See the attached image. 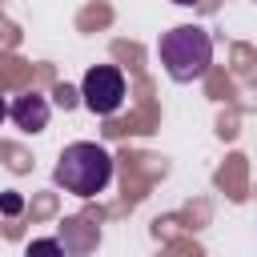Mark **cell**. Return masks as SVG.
<instances>
[{
	"instance_id": "obj_1",
	"label": "cell",
	"mask_w": 257,
	"mask_h": 257,
	"mask_svg": "<svg viewBox=\"0 0 257 257\" xmlns=\"http://www.w3.org/2000/svg\"><path fill=\"white\" fill-rule=\"evenodd\" d=\"M157 56L165 64V72L177 84H193L209 72L213 64V36L201 24H177L169 32H161L157 40Z\"/></svg>"
},
{
	"instance_id": "obj_2",
	"label": "cell",
	"mask_w": 257,
	"mask_h": 257,
	"mask_svg": "<svg viewBox=\"0 0 257 257\" xmlns=\"http://www.w3.org/2000/svg\"><path fill=\"white\" fill-rule=\"evenodd\" d=\"M52 181L72 197H96L112 181V157H108V149H100L92 141H76L60 153Z\"/></svg>"
},
{
	"instance_id": "obj_3",
	"label": "cell",
	"mask_w": 257,
	"mask_h": 257,
	"mask_svg": "<svg viewBox=\"0 0 257 257\" xmlns=\"http://www.w3.org/2000/svg\"><path fill=\"white\" fill-rule=\"evenodd\" d=\"M80 100H84L88 112L112 116V112L124 104V76H120V68H112V64H92V68L84 72V80H80Z\"/></svg>"
},
{
	"instance_id": "obj_4",
	"label": "cell",
	"mask_w": 257,
	"mask_h": 257,
	"mask_svg": "<svg viewBox=\"0 0 257 257\" xmlns=\"http://www.w3.org/2000/svg\"><path fill=\"white\" fill-rule=\"evenodd\" d=\"M8 116L16 120V128L24 133H40L48 124V100L40 92H20L12 104H8Z\"/></svg>"
},
{
	"instance_id": "obj_5",
	"label": "cell",
	"mask_w": 257,
	"mask_h": 257,
	"mask_svg": "<svg viewBox=\"0 0 257 257\" xmlns=\"http://www.w3.org/2000/svg\"><path fill=\"white\" fill-rule=\"evenodd\" d=\"M24 257H64V245L56 237H36V241H28Z\"/></svg>"
},
{
	"instance_id": "obj_6",
	"label": "cell",
	"mask_w": 257,
	"mask_h": 257,
	"mask_svg": "<svg viewBox=\"0 0 257 257\" xmlns=\"http://www.w3.org/2000/svg\"><path fill=\"white\" fill-rule=\"evenodd\" d=\"M52 96H56V104H60V108H72V104H76V92H72L68 84H56V88H52Z\"/></svg>"
},
{
	"instance_id": "obj_7",
	"label": "cell",
	"mask_w": 257,
	"mask_h": 257,
	"mask_svg": "<svg viewBox=\"0 0 257 257\" xmlns=\"http://www.w3.org/2000/svg\"><path fill=\"white\" fill-rule=\"evenodd\" d=\"M20 193H0V213H20Z\"/></svg>"
},
{
	"instance_id": "obj_8",
	"label": "cell",
	"mask_w": 257,
	"mask_h": 257,
	"mask_svg": "<svg viewBox=\"0 0 257 257\" xmlns=\"http://www.w3.org/2000/svg\"><path fill=\"white\" fill-rule=\"evenodd\" d=\"M4 116H8V104H4V96H0V124H4Z\"/></svg>"
},
{
	"instance_id": "obj_9",
	"label": "cell",
	"mask_w": 257,
	"mask_h": 257,
	"mask_svg": "<svg viewBox=\"0 0 257 257\" xmlns=\"http://www.w3.org/2000/svg\"><path fill=\"white\" fill-rule=\"evenodd\" d=\"M173 4H181V8H193V4H201V0H173Z\"/></svg>"
}]
</instances>
